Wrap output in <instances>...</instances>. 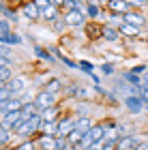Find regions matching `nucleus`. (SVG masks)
I'll use <instances>...</instances> for the list:
<instances>
[{"mask_svg": "<svg viewBox=\"0 0 148 150\" xmlns=\"http://www.w3.org/2000/svg\"><path fill=\"white\" fill-rule=\"evenodd\" d=\"M140 142L142 139H137V135H123L116 142V150H135L140 146Z\"/></svg>", "mask_w": 148, "mask_h": 150, "instance_id": "obj_8", "label": "nucleus"}, {"mask_svg": "<svg viewBox=\"0 0 148 150\" xmlns=\"http://www.w3.org/2000/svg\"><path fill=\"white\" fill-rule=\"evenodd\" d=\"M13 77V71H11V64H4L0 62V84H6Z\"/></svg>", "mask_w": 148, "mask_h": 150, "instance_id": "obj_23", "label": "nucleus"}, {"mask_svg": "<svg viewBox=\"0 0 148 150\" xmlns=\"http://www.w3.org/2000/svg\"><path fill=\"white\" fill-rule=\"evenodd\" d=\"M11 22L6 17H2V22H0V43L9 45V37H11Z\"/></svg>", "mask_w": 148, "mask_h": 150, "instance_id": "obj_18", "label": "nucleus"}, {"mask_svg": "<svg viewBox=\"0 0 148 150\" xmlns=\"http://www.w3.org/2000/svg\"><path fill=\"white\" fill-rule=\"evenodd\" d=\"M123 103L127 107V112L133 114V116H137V114H142L146 110V103H144V99L140 97V94H127V97L123 99Z\"/></svg>", "mask_w": 148, "mask_h": 150, "instance_id": "obj_1", "label": "nucleus"}, {"mask_svg": "<svg viewBox=\"0 0 148 150\" xmlns=\"http://www.w3.org/2000/svg\"><path fill=\"white\" fill-rule=\"evenodd\" d=\"M32 54L39 58V60H43V62H50V64H56V62H60V60L54 56V54L50 52V50H45V47H41V45H35L32 47Z\"/></svg>", "mask_w": 148, "mask_h": 150, "instance_id": "obj_10", "label": "nucleus"}, {"mask_svg": "<svg viewBox=\"0 0 148 150\" xmlns=\"http://www.w3.org/2000/svg\"><path fill=\"white\" fill-rule=\"evenodd\" d=\"M22 107H24V103L19 101V97H11L6 101H0V116H6L9 112H17Z\"/></svg>", "mask_w": 148, "mask_h": 150, "instance_id": "obj_7", "label": "nucleus"}, {"mask_svg": "<svg viewBox=\"0 0 148 150\" xmlns=\"http://www.w3.org/2000/svg\"><path fill=\"white\" fill-rule=\"evenodd\" d=\"M35 139H37L39 148H43V150H56V148H58V144H56V137H54V135L39 133V135H35Z\"/></svg>", "mask_w": 148, "mask_h": 150, "instance_id": "obj_11", "label": "nucleus"}, {"mask_svg": "<svg viewBox=\"0 0 148 150\" xmlns=\"http://www.w3.org/2000/svg\"><path fill=\"white\" fill-rule=\"evenodd\" d=\"M62 15L67 19V26H71V28H82V26L88 24V15H86L84 11H79V9L67 11V13H62Z\"/></svg>", "mask_w": 148, "mask_h": 150, "instance_id": "obj_2", "label": "nucleus"}, {"mask_svg": "<svg viewBox=\"0 0 148 150\" xmlns=\"http://www.w3.org/2000/svg\"><path fill=\"white\" fill-rule=\"evenodd\" d=\"M35 103L39 105V110H45V107H52V105H58V94L47 92V90H41L37 92V99Z\"/></svg>", "mask_w": 148, "mask_h": 150, "instance_id": "obj_5", "label": "nucleus"}, {"mask_svg": "<svg viewBox=\"0 0 148 150\" xmlns=\"http://www.w3.org/2000/svg\"><path fill=\"white\" fill-rule=\"evenodd\" d=\"M60 15H62V9H60V6H54V4L41 11V19H43V22H47V24H52L54 19H58Z\"/></svg>", "mask_w": 148, "mask_h": 150, "instance_id": "obj_14", "label": "nucleus"}, {"mask_svg": "<svg viewBox=\"0 0 148 150\" xmlns=\"http://www.w3.org/2000/svg\"><path fill=\"white\" fill-rule=\"evenodd\" d=\"M125 22H127V24H133V26H137V28H144L148 19H146V15H144L142 11H135V9H131L129 13H125Z\"/></svg>", "mask_w": 148, "mask_h": 150, "instance_id": "obj_9", "label": "nucleus"}, {"mask_svg": "<svg viewBox=\"0 0 148 150\" xmlns=\"http://www.w3.org/2000/svg\"><path fill=\"white\" fill-rule=\"evenodd\" d=\"M73 116H77V118H86V116H90L88 114V103H79L77 107H75V112H73Z\"/></svg>", "mask_w": 148, "mask_h": 150, "instance_id": "obj_27", "label": "nucleus"}, {"mask_svg": "<svg viewBox=\"0 0 148 150\" xmlns=\"http://www.w3.org/2000/svg\"><path fill=\"white\" fill-rule=\"evenodd\" d=\"M0 11H2V17H6L11 24H17V22H19V11L13 9V6H9V2H6V0H2Z\"/></svg>", "mask_w": 148, "mask_h": 150, "instance_id": "obj_13", "label": "nucleus"}, {"mask_svg": "<svg viewBox=\"0 0 148 150\" xmlns=\"http://www.w3.org/2000/svg\"><path fill=\"white\" fill-rule=\"evenodd\" d=\"M24 41H22V35H17L15 30L11 32V37H9V45H22Z\"/></svg>", "mask_w": 148, "mask_h": 150, "instance_id": "obj_33", "label": "nucleus"}, {"mask_svg": "<svg viewBox=\"0 0 148 150\" xmlns=\"http://www.w3.org/2000/svg\"><path fill=\"white\" fill-rule=\"evenodd\" d=\"M131 71H133V73H137V75H142V73L148 71V67H146V64H137V67H133Z\"/></svg>", "mask_w": 148, "mask_h": 150, "instance_id": "obj_37", "label": "nucleus"}, {"mask_svg": "<svg viewBox=\"0 0 148 150\" xmlns=\"http://www.w3.org/2000/svg\"><path fill=\"white\" fill-rule=\"evenodd\" d=\"M73 2H77V4H79V2H86V0H73Z\"/></svg>", "mask_w": 148, "mask_h": 150, "instance_id": "obj_39", "label": "nucleus"}, {"mask_svg": "<svg viewBox=\"0 0 148 150\" xmlns=\"http://www.w3.org/2000/svg\"><path fill=\"white\" fill-rule=\"evenodd\" d=\"M35 99H37V94H32V92H28V90L19 94V101H22L24 105H28V103H35Z\"/></svg>", "mask_w": 148, "mask_h": 150, "instance_id": "obj_28", "label": "nucleus"}, {"mask_svg": "<svg viewBox=\"0 0 148 150\" xmlns=\"http://www.w3.org/2000/svg\"><path fill=\"white\" fill-rule=\"evenodd\" d=\"M118 30H120V35L127 37V39H135V37H140V30H142V28H137V26H133V24L123 22V24L118 26Z\"/></svg>", "mask_w": 148, "mask_h": 150, "instance_id": "obj_16", "label": "nucleus"}, {"mask_svg": "<svg viewBox=\"0 0 148 150\" xmlns=\"http://www.w3.org/2000/svg\"><path fill=\"white\" fill-rule=\"evenodd\" d=\"M84 131H79V129H75V131H73L71 135H69V142H71V146H75V144H82L84 142Z\"/></svg>", "mask_w": 148, "mask_h": 150, "instance_id": "obj_26", "label": "nucleus"}, {"mask_svg": "<svg viewBox=\"0 0 148 150\" xmlns=\"http://www.w3.org/2000/svg\"><path fill=\"white\" fill-rule=\"evenodd\" d=\"M107 6V11H112V13H120V15H125V13H129L133 6L127 2V0H112L110 4H105Z\"/></svg>", "mask_w": 148, "mask_h": 150, "instance_id": "obj_12", "label": "nucleus"}, {"mask_svg": "<svg viewBox=\"0 0 148 150\" xmlns=\"http://www.w3.org/2000/svg\"><path fill=\"white\" fill-rule=\"evenodd\" d=\"M79 71H84L86 75H88V73H95V64L88 62V60H79Z\"/></svg>", "mask_w": 148, "mask_h": 150, "instance_id": "obj_29", "label": "nucleus"}, {"mask_svg": "<svg viewBox=\"0 0 148 150\" xmlns=\"http://www.w3.org/2000/svg\"><path fill=\"white\" fill-rule=\"evenodd\" d=\"M13 150H39V144L35 137H28V139H22V144H17Z\"/></svg>", "mask_w": 148, "mask_h": 150, "instance_id": "obj_22", "label": "nucleus"}, {"mask_svg": "<svg viewBox=\"0 0 148 150\" xmlns=\"http://www.w3.org/2000/svg\"><path fill=\"white\" fill-rule=\"evenodd\" d=\"M127 2H129L131 6H133V9H146V6H148V0H127Z\"/></svg>", "mask_w": 148, "mask_h": 150, "instance_id": "obj_32", "label": "nucleus"}, {"mask_svg": "<svg viewBox=\"0 0 148 150\" xmlns=\"http://www.w3.org/2000/svg\"><path fill=\"white\" fill-rule=\"evenodd\" d=\"M41 133H45V135H54V137H56V135H58V120H43Z\"/></svg>", "mask_w": 148, "mask_h": 150, "instance_id": "obj_19", "label": "nucleus"}, {"mask_svg": "<svg viewBox=\"0 0 148 150\" xmlns=\"http://www.w3.org/2000/svg\"><path fill=\"white\" fill-rule=\"evenodd\" d=\"M6 86H9V90L13 97H19L22 92H26V86H28V79H24L22 75H13V77L6 81Z\"/></svg>", "mask_w": 148, "mask_h": 150, "instance_id": "obj_6", "label": "nucleus"}, {"mask_svg": "<svg viewBox=\"0 0 148 150\" xmlns=\"http://www.w3.org/2000/svg\"><path fill=\"white\" fill-rule=\"evenodd\" d=\"M101 73H103V75H107V77H112V75L116 73V67H114V64H110V62H103V64H101Z\"/></svg>", "mask_w": 148, "mask_h": 150, "instance_id": "obj_30", "label": "nucleus"}, {"mask_svg": "<svg viewBox=\"0 0 148 150\" xmlns=\"http://www.w3.org/2000/svg\"><path fill=\"white\" fill-rule=\"evenodd\" d=\"M19 11H22V15L26 19H30V22H39L41 19V9L37 6L35 0H26V2L19 4Z\"/></svg>", "mask_w": 148, "mask_h": 150, "instance_id": "obj_3", "label": "nucleus"}, {"mask_svg": "<svg viewBox=\"0 0 148 150\" xmlns=\"http://www.w3.org/2000/svg\"><path fill=\"white\" fill-rule=\"evenodd\" d=\"M67 28V19H64V15H60L58 19H54V22H52V30L54 32H62Z\"/></svg>", "mask_w": 148, "mask_h": 150, "instance_id": "obj_25", "label": "nucleus"}, {"mask_svg": "<svg viewBox=\"0 0 148 150\" xmlns=\"http://www.w3.org/2000/svg\"><path fill=\"white\" fill-rule=\"evenodd\" d=\"M35 2H37V6H39V9H47V6H52V0H35ZM54 6H56V4H54Z\"/></svg>", "mask_w": 148, "mask_h": 150, "instance_id": "obj_35", "label": "nucleus"}, {"mask_svg": "<svg viewBox=\"0 0 148 150\" xmlns=\"http://www.w3.org/2000/svg\"><path fill=\"white\" fill-rule=\"evenodd\" d=\"M43 120H58V114H60V105H52V107H45V110L39 112Z\"/></svg>", "mask_w": 148, "mask_h": 150, "instance_id": "obj_20", "label": "nucleus"}, {"mask_svg": "<svg viewBox=\"0 0 148 150\" xmlns=\"http://www.w3.org/2000/svg\"><path fill=\"white\" fill-rule=\"evenodd\" d=\"M43 90H47V92H54V94H60V92H64V81L60 79V77H52L47 84L43 86Z\"/></svg>", "mask_w": 148, "mask_h": 150, "instance_id": "obj_17", "label": "nucleus"}, {"mask_svg": "<svg viewBox=\"0 0 148 150\" xmlns=\"http://www.w3.org/2000/svg\"><path fill=\"white\" fill-rule=\"evenodd\" d=\"M13 94H11V90H9V86L6 84H0V101H6V99H11Z\"/></svg>", "mask_w": 148, "mask_h": 150, "instance_id": "obj_31", "label": "nucleus"}, {"mask_svg": "<svg viewBox=\"0 0 148 150\" xmlns=\"http://www.w3.org/2000/svg\"><path fill=\"white\" fill-rule=\"evenodd\" d=\"M135 150H148V142H140V146Z\"/></svg>", "mask_w": 148, "mask_h": 150, "instance_id": "obj_38", "label": "nucleus"}, {"mask_svg": "<svg viewBox=\"0 0 148 150\" xmlns=\"http://www.w3.org/2000/svg\"><path fill=\"white\" fill-rule=\"evenodd\" d=\"M120 37H123V35H120V30L116 28V26H110V24H105V26H103L101 39H105V41H112V43H114V41H120Z\"/></svg>", "mask_w": 148, "mask_h": 150, "instance_id": "obj_15", "label": "nucleus"}, {"mask_svg": "<svg viewBox=\"0 0 148 150\" xmlns=\"http://www.w3.org/2000/svg\"><path fill=\"white\" fill-rule=\"evenodd\" d=\"M146 112H148V103H146Z\"/></svg>", "mask_w": 148, "mask_h": 150, "instance_id": "obj_40", "label": "nucleus"}, {"mask_svg": "<svg viewBox=\"0 0 148 150\" xmlns=\"http://www.w3.org/2000/svg\"><path fill=\"white\" fill-rule=\"evenodd\" d=\"M88 150H105V139H101V142H95V144H90Z\"/></svg>", "mask_w": 148, "mask_h": 150, "instance_id": "obj_36", "label": "nucleus"}, {"mask_svg": "<svg viewBox=\"0 0 148 150\" xmlns=\"http://www.w3.org/2000/svg\"><path fill=\"white\" fill-rule=\"evenodd\" d=\"M123 77H125L127 81H129L131 86H135V88H140V86H142V75L133 73L131 69H129V71H125V73H123Z\"/></svg>", "mask_w": 148, "mask_h": 150, "instance_id": "obj_21", "label": "nucleus"}, {"mask_svg": "<svg viewBox=\"0 0 148 150\" xmlns=\"http://www.w3.org/2000/svg\"><path fill=\"white\" fill-rule=\"evenodd\" d=\"M75 122H77V116H62V118L58 120V135L60 137H69V135L75 131Z\"/></svg>", "mask_w": 148, "mask_h": 150, "instance_id": "obj_4", "label": "nucleus"}, {"mask_svg": "<svg viewBox=\"0 0 148 150\" xmlns=\"http://www.w3.org/2000/svg\"><path fill=\"white\" fill-rule=\"evenodd\" d=\"M92 125H95V122L90 120V116H86V118H77L75 129H79V131H84V133H88L90 129H92Z\"/></svg>", "mask_w": 148, "mask_h": 150, "instance_id": "obj_24", "label": "nucleus"}, {"mask_svg": "<svg viewBox=\"0 0 148 150\" xmlns=\"http://www.w3.org/2000/svg\"><path fill=\"white\" fill-rule=\"evenodd\" d=\"M75 99H77V101L88 99V88H86V86H79V90H77V94H75Z\"/></svg>", "mask_w": 148, "mask_h": 150, "instance_id": "obj_34", "label": "nucleus"}]
</instances>
